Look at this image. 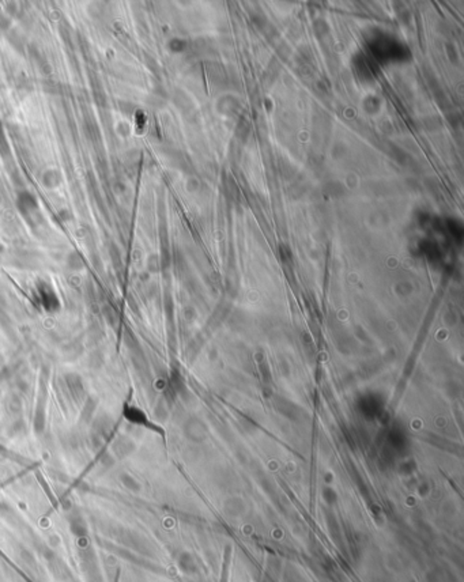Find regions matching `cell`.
Segmentation results:
<instances>
[{
	"mask_svg": "<svg viewBox=\"0 0 464 582\" xmlns=\"http://www.w3.org/2000/svg\"><path fill=\"white\" fill-rule=\"evenodd\" d=\"M112 450L117 459L124 460L132 454V452L135 450V444L127 436H119L112 444Z\"/></svg>",
	"mask_w": 464,
	"mask_h": 582,
	"instance_id": "obj_6",
	"label": "cell"
},
{
	"mask_svg": "<svg viewBox=\"0 0 464 582\" xmlns=\"http://www.w3.org/2000/svg\"><path fill=\"white\" fill-rule=\"evenodd\" d=\"M2 253H3V246L0 245V256H2Z\"/></svg>",
	"mask_w": 464,
	"mask_h": 582,
	"instance_id": "obj_13",
	"label": "cell"
},
{
	"mask_svg": "<svg viewBox=\"0 0 464 582\" xmlns=\"http://www.w3.org/2000/svg\"><path fill=\"white\" fill-rule=\"evenodd\" d=\"M7 408H9V411L13 415H19V413L22 412L23 404L21 396L19 394H11L9 397V401H7Z\"/></svg>",
	"mask_w": 464,
	"mask_h": 582,
	"instance_id": "obj_11",
	"label": "cell"
},
{
	"mask_svg": "<svg viewBox=\"0 0 464 582\" xmlns=\"http://www.w3.org/2000/svg\"><path fill=\"white\" fill-rule=\"evenodd\" d=\"M67 266H68L69 270H72V271L82 270L83 260H82V257H81V255H79V253H76V252L69 253L68 257H67Z\"/></svg>",
	"mask_w": 464,
	"mask_h": 582,
	"instance_id": "obj_12",
	"label": "cell"
},
{
	"mask_svg": "<svg viewBox=\"0 0 464 582\" xmlns=\"http://www.w3.org/2000/svg\"><path fill=\"white\" fill-rule=\"evenodd\" d=\"M121 412H123V417H124V419L127 422L132 423V425H136V426L147 427V429H156V427L150 423V421H148L147 417H146V413L143 412L142 409L136 407V405L125 403L124 405H123V411H121Z\"/></svg>",
	"mask_w": 464,
	"mask_h": 582,
	"instance_id": "obj_5",
	"label": "cell"
},
{
	"mask_svg": "<svg viewBox=\"0 0 464 582\" xmlns=\"http://www.w3.org/2000/svg\"><path fill=\"white\" fill-rule=\"evenodd\" d=\"M112 431V419L106 415L98 417L93 423L92 427V440L96 446L102 444V441L108 438Z\"/></svg>",
	"mask_w": 464,
	"mask_h": 582,
	"instance_id": "obj_4",
	"label": "cell"
},
{
	"mask_svg": "<svg viewBox=\"0 0 464 582\" xmlns=\"http://www.w3.org/2000/svg\"><path fill=\"white\" fill-rule=\"evenodd\" d=\"M46 386L44 380L41 378L40 384V396L37 399V405L34 409V418H33V429L37 436H41L45 431L46 425Z\"/></svg>",
	"mask_w": 464,
	"mask_h": 582,
	"instance_id": "obj_2",
	"label": "cell"
},
{
	"mask_svg": "<svg viewBox=\"0 0 464 582\" xmlns=\"http://www.w3.org/2000/svg\"><path fill=\"white\" fill-rule=\"evenodd\" d=\"M38 290V298H40V303L44 307V310L48 313H56L60 310V299L57 297V294L53 289H52L49 284L46 282H40L37 284Z\"/></svg>",
	"mask_w": 464,
	"mask_h": 582,
	"instance_id": "obj_3",
	"label": "cell"
},
{
	"mask_svg": "<svg viewBox=\"0 0 464 582\" xmlns=\"http://www.w3.org/2000/svg\"><path fill=\"white\" fill-rule=\"evenodd\" d=\"M64 380L65 388L68 390L69 397L74 400L76 404L83 403L86 397H88V392H86V385H85V381H83L82 376L78 373H65L63 376Z\"/></svg>",
	"mask_w": 464,
	"mask_h": 582,
	"instance_id": "obj_1",
	"label": "cell"
},
{
	"mask_svg": "<svg viewBox=\"0 0 464 582\" xmlns=\"http://www.w3.org/2000/svg\"><path fill=\"white\" fill-rule=\"evenodd\" d=\"M18 207L19 210H21V212H23V214H29V212H32L33 210L37 207V204H36V199H34L30 193H23L22 196L19 197Z\"/></svg>",
	"mask_w": 464,
	"mask_h": 582,
	"instance_id": "obj_9",
	"label": "cell"
},
{
	"mask_svg": "<svg viewBox=\"0 0 464 582\" xmlns=\"http://www.w3.org/2000/svg\"><path fill=\"white\" fill-rule=\"evenodd\" d=\"M68 527L71 533L79 539H85L89 535V527L81 514H72L68 517Z\"/></svg>",
	"mask_w": 464,
	"mask_h": 582,
	"instance_id": "obj_7",
	"label": "cell"
},
{
	"mask_svg": "<svg viewBox=\"0 0 464 582\" xmlns=\"http://www.w3.org/2000/svg\"><path fill=\"white\" fill-rule=\"evenodd\" d=\"M96 409H97V400L94 399V397H92V396H88L86 400L83 401L82 411H81V422L86 423V425L92 422L93 417H94V413H96Z\"/></svg>",
	"mask_w": 464,
	"mask_h": 582,
	"instance_id": "obj_8",
	"label": "cell"
},
{
	"mask_svg": "<svg viewBox=\"0 0 464 582\" xmlns=\"http://www.w3.org/2000/svg\"><path fill=\"white\" fill-rule=\"evenodd\" d=\"M119 479L120 483L128 491H132V492H139L140 491V484L138 483V480L131 476V475H128V473H121Z\"/></svg>",
	"mask_w": 464,
	"mask_h": 582,
	"instance_id": "obj_10",
	"label": "cell"
}]
</instances>
